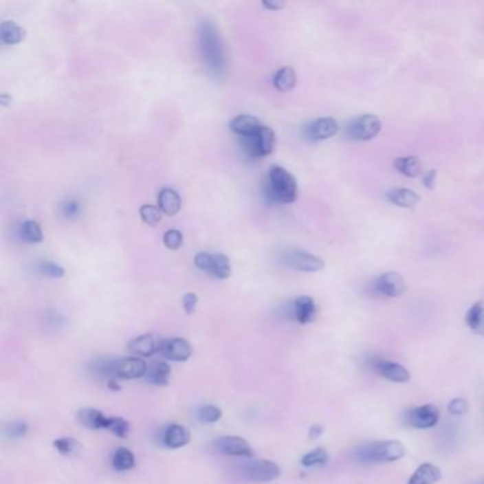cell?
I'll list each match as a JSON object with an SVG mask.
<instances>
[{
    "label": "cell",
    "instance_id": "cell-1",
    "mask_svg": "<svg viewBox=\"0 0 484 484\" xmlns=\"http://www.w3.org/2000/svg\"><path fill=\"white\" fill-rule=\"evenodd\" d=\"M197 44H199V52L206 70L216 78L225 76L226 54L223 40L213 21L205 19L197 25Z\"/></svg>",
    "mask_w": 484,
    "mask_h": 484
},
{
    "label": "cell",
    "instance_id": "cell-2",
    "mask_svg": "<svg viewBox=\"0 0 484 484\" xmlns=\"http://www.w3.org/2000/svg\"><path fill=\"white\" fill-rule=\"evenodd\" d=\"M357 460L360 463H390L398 461L405 456V446L399 440H384V442H372L357 449Z\"/></svg>",
    "mask_w": 484,
    "mask_h": 484
},
{
    "label": "cell",
    "instance_id": "cell-3",
    "mask_svg": "<svg viewBox=\"0 0 484 484\" xmlns=\"http://www.w3.org/2000/svg\"><path fill=\"white\" fill-rule=\"evenodd\" d=\"M267 193L276 202L293 204L298 195V186L294 176L281 166H272L269 170Z\"/></svg>",
    "mask_w": 484,
    "mask_h": 484
},
{
    "label": "cell",
    "instance_id": "cell-4",
    "mask_svg": "<svg viewBox=\"0 0 484 484\" xmlns=\"http://www.w3.org/2000/svg\"><path fill=\"white\" fill-rule=\"evenodd\" d=\"M195 264L197 269L208 272L209 274L220 280L229 278L232 276L230 260L222 253L201 252L195 256Z\"/></svg>",
    "mask_w": 484,
    "mask_h": 484
},
{
    "label": "cell",
    "instance_id": "cell-5",
    "mask_svg": "<svg viewBox=\"0 0 484 484\" xmlns=\"http://www.w3.org/2000/svg\"><path fill=\"white\" fill-rule=\"evenodd\" d=\"M241 473L250 481L266 483L278 478L281 470L274 461L266 459H249L246 463L241 466Z\"/></svg>",
    "mask_w": 484,
    "mask_h": 484
},
{
    "label": "cell",
    "instance_id": "cell-6",
    "mask_svg": "<svg viewBox=\"0 0 484 484\" xmlns=\"http://www.w3.org/2000/svg\"><path fill=\"white\" fill-rule=\"evenodd\" d=\"M381 128H382V124L377 116L365 114L349 122L346 128V134L351 140L369 141L380 134Z\"/></svg>",
    "mask_w": 484,
    "mask_h": 484
},
{
    "label": "cell",
    "instance_id": "cell-7",
    "mask_svg": "<svg viewBox=\"0 0 484 484\" xmlns=\"http://www.w3.org/2000/svg\"><path fill=\"white\" fill-rule=\"evenodd\" d=\"M276 145V134L274 131L266 125H263L256 134L250 137H245V148L252 157L260 158L267 157L273 152Z\"/></svg>",
    "mask_w": 484,
    "mask_h": 484
},
{
    "label": "cell",
    "instance_id": "cell-8",
    "mask_svg": "<svg viewBox=\"0 0 484 484\" xmlns=\"http://www.w3.org/2000/svg\"><path fill=\"white\" fill-rule=\"evenodd\" d=\"M440 410L432 404L413 408L405 413V424L415 429H430L437 425Z\"/></svg>",
    "mask_w": 484,
    "mask_h": 484
},
{
    "label": "cell",
    "instance_id": "cell-9",
    "mask_svg": "<svg viewBox=\"0 0 484 484\" xmlns=\"http://www.w3.org/2000/svg\"><path fill=\"white\" fill-rule=\"evenodd\" d=\"M372 290L378 296L384 297H401L406 292V284L398 273H384L372 283Z\"/></svg>",
    "mask_w": 484,
    "mask_h": 484
},
{
    "label": "cell",
    "instance_id": "cell-10",
    "mask_svg": "<svg viewBox=\"0 0 484 484\" xmlns=\"http://www.w3.org/2000/svg\"><path fill=\"white\" fill-rule=\"evenodd\" d=\"M371 368L375 371L377 373L390 382H396V384H406L410 380V373L409 371L398 364V362H392L384 358H372L369 361Z\"/></svg>",
    "mask_w": 484,
    "mask_h": 484
},
{
    "label": "cell",
    "instance_id": "cell-11",
    "mask_svg": "<svg viewBox=\"0 0 484 484\" xmlns=\"http://www.w3.org/2000/svg\"><path fill=\"white\" fill-rule=\"evenodd\" d=\"M213 446L219 453H223V454L232 456V457L253 459V456H254L252 446L246 442L243 437H239V436L219 437L217 440H214Z\"/></svg>",
    "mask_w": 484,
    "mask_h": 484
},
{
    "label": "cell",
    "instance_id": "cell-12",
    "mask_svg": "<svg viewBox=\"0 0 484 484\" xmlns=\"http://www.w3.org/2000/svg\"><path fill=\"white\" fill-rule=\"evenodd\" d=\"M284 263L294 270L314 273L324 269V260L302 250H292L284 257Z\"/></svg>",
    "mask_w": 484,
    "mask_h": 484
},
{
    "label": "cell",
    "instance_id": "cell-13",
    "mask_svg": "<svg viewBox=\"0 0 484 484\" xmlns=\"http://www.w3.org/2000/svg\"><path fill=\"white\" fill-rule=\"evenodd\" d=\"M160 352L170 361L184 362L190 358L192 346L185 338H168L160 342Z\"/></svg>",
    "mask_w": 484,
    "mask_h": 484
},
{
    "label": "cell",
    "instance_id": "cell-14",
    "mask_svg": "<svg viewBox=\"0 0 484 484\" xmlns=\"http://www.w3.org/2000/svg\"><path fill=\"white\" fill-rule=\"evenodd\" d=\"M148 372V365L138 357L120 358L116 362V378L121 380H140Z\"/></svg>",
    "mask_w": 484,
    "mask_h": 484
},
{
    "label": "cell",
    "instance_id": "cell-15",
    "mask_svg": "<svg viewBox=\"0 0 484 484\" xmlns=\"http://www.w3.org/2000/svg\"><path fill=\"white\" fill-rule=\"evenodd\" d=\"M337 132H338V122L331 117L318 118L314 122L307 125V135L316 141L333 138Z\"/></svg>",
    "mask_w": 484,
    "mask_h": 484
},
{
    "label": "cell",
    "instance_id": "cell-16",
    "mask_svg": "<svg viewBox=\"0 0 484 484\" xmlns=\"http://www.w3.org/2000/svg\"><path fill=\"white\" fill-rule=\"evenodd\" d=\"M162 440L169 449H181L190 442V432L179 424H172L164 430Z\"/></svg>",
    "mask_w": 484,
    "mask_h": 484
},
{
    "label": "cell",
    "instance_id": "cell-17",
    "mask_svg": "<svg viewBox=\"0 0 484 484\" xmlns=\"http://www.w3.org/2000/svg\"><path fill=\"white\" fill-rule=\"evenodd\" d=\"M293 316L300 324H308L314 321L317 316L316 301L308 296L297 297L293 302Z\"/></svg>",
    "mask_w": 484,
    "mask_h": 484
},
{
    "label": "cell",
    "instance_id": "cell-18",
    "mask_svg": "<svg viewBox=\"0 0 484 484\" xmlns=\"http://www.w3.org/2000/svg\"><path fill=\"white\" fill-rule=\"evenodd\" d=\"M77 419L78 422L87 428V429H93V430H100V429H107L108 426V419L101 410L94 409V408H84L81 410H78L77 413Z\"/></svg>",
    "mask_w": 484,
    "mask_h": 484
},
{
    "label": "cell",
    "instance_id": "cell-19",
    "mask_svg": "<svg viewBox=\"0 0 484 484\" xmlns=\"http://www.w3.org/2000/svg\"><path fill=\"white\" fill-rule=\"evenodd\" d=\"M386 199L399 208H415L419 204L421 197L416 192L408 188H393L386 192Z\"/></svg>",
    "mask_w": 484,
    "mask_h": 484
},
{
    "label": "cell",
    "instance_id": "cell-20",
    "mask_svg": "<svg viewBox=\"0 0 484 484\" xmlns=\"http://www.w3.org/2000/svg\"><path fill=\"white\" fill-rule=\"evenodd\" d=\"M129 351L137 357H152L157 351H160V344H157L155 338L149 334H144L131 340L128 344Z\"/></svg>",
    "mask_w": 484,
    "mask_h": 484
},
{
    "label": "cell",
    "instance_id": "cell-21",
    "mask_svg": "<svg viewBox=\"0 0 484 484\" xmlns=\"http://www.w3.org/2000/svg\"><path fill=\"white\" fill-rule=\"evenodd\" d=\"M442 478V472L432 463H424L409 477L406 484H436Z\"/></svg>",
    "mask_w": 484,
    "mask_h": 484
},
{
    "label": "cell",
    "instance_id": "cell-22",
    "mask_svg": "<svg viewBox=\"0 0 484 484\" xmlns=\"http://www.w3.org/2000/svg\"><path fill=\"white\" fill-rule=\"evenodd\" d=\"M158 206L162 213L168 216H175L181 210L182 206L181 196L175 189L164 188L158 195Z\"/></svg>",
    "mask_w": 484,
    "mask_h": 484
},
{
    "label": "cell",
    "instance_id": "cell-23",
    "mask_svg": "<svg viewBox=\"0 0 484 484\" xmlns=\"http://www.w3.org/2000/svg\"><path fill=\"white\" fill-rule=\"evenodd\" d=\"M261 126V122L253 116H237L230 121V129L243 138L256 134Z\"/></svg>",
    "mask_w": 484,
    "mask_h": 484
},
{
    "label": "cell",
    "instance_id": "cell-24",
    "mask_svg": "<svg viewBox=\"0 0 484 484\" xmlns=\"http://www.w3.org/2000/svg\"><path fill=\"white\" fill-rule=\"evenodd\" d=\"M170 375V366L164 362V361H153L151 365H148V372H146V381L153 385H166Z\"/></svg>",
    "mask_w": 484,
    "mask_h": 484
},
{
    "label": "cell",
    "instance_id": "cell-25",
    "mask_svg": "<svg viewBox=\"0 0 484 484\" xmlns=\"http://www.w3.org/2000/svg\"><path fill=\"white\" fill-rule=\"evenodd\" d=\"M465 321L473 333L478 336H484V302L483 301H477L469 308Z\"/></svg>",
    "mask_w": 484,
    "mask_h": 484
},
{
    "label": "cell",
    "instance_id": "cell-26",
    "mask_svg": "<svg viewBox=\"0 0 484 484\" xmlns=\"http://www.w3.org/2000/svg\"><path fill=\"white\" fill-rule=\"evenodd\" d=\"M273 82H274V87L277 88L278 91H281V93L290 91L292 88L296 85V82H297L296 72L292 67H289V65H284V67H281L274 74Z\"/></svg>",
    "mask_w": 484,
    "mask_h": 484
},
{
    "label": "cell",
    "instance_id": "cell-27",
    "mask_svg": "<svg viewBox=\"0 0 484 484\" xmlns=\"http://www.w3.org/2000/svg\"><path fill=\"white\" fill-rule=\"evenodd\" d=\"M0 38L5 44H17L25 38V30L14 21H3L0 26Z\"/></svg>",
    "mask_w": 484,
    "mask_h": 484
},
{
    "label": "cell",
    "instance_id": "cell-28",
    "mask_svg": "<svg viewBox=\"0 0 484 484\" xmlns=\"http://www.w3.org/2000/svg\"><path fill=\"white\" fill-rule=\"evenodd\" d=\"M393 165L408 178H416L422 172V164L416 157H401L395 161Z\"/></svg>",
    "mask_w": 484,
    "mask_h": 484
},
{
    "label": "cell",
    "instance_id": "cell-29",
    "mask_svg": "<svg viewBox=\"0 0 484 484\" xmlns=\"http://www.w3.org/2000/svg\"><path fill=\"white\" fill-rule=\"evenodd\" d=\"M113 466L120 472H126L135 466V456L126 448H118L113 456Z\"/></svg>",
    "mask_w": 484,
    "mask_h": 484
},
{
    "label": "cell",
    "instance_id": "cell-30",
    "mask_svg": "<svg viewBox=\"0 0 484 484\" xmlns=\"http://www.w3.org/2000/svg\"><path fill=\"white\" fill-rule=\"evenodd\" d=\"M20 236L28 243H41L43 241L41 228L34 220H26V222L21 223Z\"/></svg>",
    "mask_w": 484,
    "mask_h": 484
},
{
    "label": "cell",
    "instance_id": "cell-31",
    "mask_svg": "<svg viewBox=\"0 0 484 484\" xmlns=\"http://www.w3.org/2000/svg\"><path fill=\"white\" fill-rule=\"evenodd\" d=\"M53 445L58 453H61L63 456H69V457L78 454L81 450V445L73 437L57 439V440H54Z\"/></svg>",
    "mask_w": 484,
    "mask_h": 484
},
{
    "label": "cell",
    "instance_id": "cell-32",
    "mask_svg": "<svg viewBox=\"0 0 484 484\" xmlns=\"http://www.w3.org/2000/svg\"><path fill=\"white\" fill-rule=\"evenodd\" d=\"M329 460V454L325 449L318 448L310 453H307L301 457V465L304 468H314V466H322L327 465Z\"/></svg>",
    "mask_w": 484,
    "mask_h": 484
},
{
    "label": "cell",
    "instance_id": "cell-33",
    "mask_svg": "<svg viewBox=\"0 0 484 484\" xmlns=\"http://www.w3.org/2000/svg\"><path fill=\"white\" fill-rule=\"evenodd\" d=\"M140 216L145 223H148L151 226L158 225L162 219V213H161L160 208L152 206V205H142L140 208Z\"/></svg>",
    "mask_w": 484,
    "mask_h": 484
},
{
    "label": "cell",
    "instance_id": "cell-34",
    "mask_svg": "<svg viewBox=\"0 0 484 484\" xmlns=\"http://www.w3.org/2000/svg\"><path fill=\"white\" fill-rule=\"evenodd\" d=\"M107 429L116 436L124 439L129 433V422L122 419V417H109Z\"/></svg>",
    "mask_w": 484,
    "mask_h": 484
},
{
    "label": "cell",
    "instance_id": "cell-35",
    "mask_svg": "<svg viewBox=\"0 0 484 484\" xmlns=\"http://www.w3.org/2000/svg\"><path fill=\"white\" fill-rule=\"evenodd\" d=\"M199 415V419L205 424H216L222 419V410H220L214 405H205L197 412Z\"/></svg>",
    "mask_w": 484,
    "mask_h": 484
},
{
    "label": "cell",
    "instance_id": "cell-36",
    "mask_svg": "<svg viewBox=\"0 0 484 484\" xmlns=\"http://www.w3.org/2000/svg\"><path fill=\"white\" fill-rule=\"evenodd\" d=\"M164 245L169 250H178L184 245V234L176 229L166 230L164 234Z\"/></svg>",
    "mask_w": 484,
    "mask_h": 484
},
{
    "label": "cell",
    "instance_id": "cell-37",
    "mask_svg": "<svg viewBox=\"0 0 484 484\" xmlns=\"http://www.w3.org/2000/svg\"><path fill=\"white\" fill-rule=\"evenodd\" d=\"M38 272L44 276H49V277H53V278H60L65 274L64 269L61 266H58V264L53 263V261H43L40 263V266H38Z\"/></svg>",
    "mask_w": 484,
    "mask_h": 484
},
{
    "label": "cell",
    "instance_id": "cell-38",
    "mask_svg": "<svg viewBox=\"0 0 484 484\" xmlns=\"http://www.w3.org/2000/svg\"><path fill=\"white\" fill-rule=\"evenodd\" d=\"M29 430V426L26 422H14L6 428V434L12 439H20L25 437Z\"/></svg>",
    "mask_w": 484,
    "mask_h": 484
},
{
    "label": "cell",
    "instance_id": "cell-39",
    "mask_svg": "<svg viewBox=\"0 0 484 484\" xmlns=\"http://www.w3.org/2000/svg\"><path fill=\"white\" fill-rule=\"evenodd\" d=\"M448 409H449V412H450L452 415H465V413L468 412V409H469V404H468V401L463 399V398H454V399L449 404Z\"/></svg>",
    "mask_w": 484,
    "mask_h": 484
},
{
    "label": "cell",
    "instance_id": "cell-40",
    "mask_svg": "<svg viewBox=\"0 0 484 484\" xmlns=\"http://www.w3.org/2000/svg\"><path fill=\"white\" fill-rule=\"evenodd\" d=\"M197 301H199V298H197V296H196L195 293H188V294H185V297H184V300H182V304H184V308H185V311H186L188 314H193V313H195Z\"/></svg>",
    "mask_w": 484,
    "mask_h": 484
},
{
    "label": "cell",
    "instance_id": "cell-41",
    "mask_svg": "<svg viewBox=\"0 0 484 484\" xmlns=\"http://www.w3.org/2000/svg\"><path fill=\"white\" fill-rule=\"evenodd\" d=\"M78 209H80V206L74 201H69L67 204H64V206H63V210H64L65 216H76L78 213Z\"/></svg>",
    "mask_w": 484,
    "mask_h": 484
},
{
    "label": "cell",
    "instance_id": "cell-42",
    "mask_svg": "<svg viewBox=\"0 0 484 484\" xmlns=\"http://www.w3.org/2000/svg\"><path fill=\"white\" fill-rule=\"evenodd\" d=\"M434 181H436V170H430V172H428L426 173V176H425V186H428V188H433L434 186Z\"/></svg>",
    "mask_w": 484,
    "mask_h": 484
},
{
    "label": "cell",
    "instance_id": "cell-43",
    "mask_svg": "<svg viewBox=\"0 0 484 484\" xmlns=\"http://www.w3.org/2000/svg\"><path fill=\"white\" fill-rule=\"evenodd\" d=\"M322 432H324V429H322L321 425H313L310 428V432H308V434H310L311 439H317V437H320L322 434Z\"/></svg>",
    "mask_w": 484,
    "mask_h": 484
},
{
    "label": "cell",
    "instance_id": "cell-44",
    "mask_svg": "<svg viewBox=\"0 0 484 484\" xmlns=\"http://www.w3.org/2000/svg\"><path fill=\"white\" fill-rule=\"evenodd\" d=\"M263 6L267 8L269 10H277L284 8V2H263Z\"/></svg>",
    "mask_w": 484,
    "mask_h": 484
},
{
    "label": "cell",
    "instance_id": "cell-45",
    "mask_svg": "<svg viewBox=\"0 0 484 484\" xmlns=\"http://www.w3.org/2000/svg\"><path fill=\"white\" fill-rule=\"evenodd\" d=\"M108 388H109V389H111V390H114V392H118V390L121 389V386L118 385V381H117L116 378H114V380L111 378V380H109V381H108Z\"/></svg>",
    "mask_w": 484,
    "mask_h": 484
},
{
    "label": "cell",
    "instance_id": "cell-46",
    "mask_svg": "<svg viewBox=\"0 0 484 484\" xmlns=\"http://www.w3.org/2000/svg\"><path fill=\"white\" fill-rule=\"evenodd\" d=\"M0 102H2V105H8L9 102H12V97H9L8 94H2L0 96Z\"/></svg>",
    "mask_w": 484,
    "mask_h": 484
},
{
    "label": "cell",
    "instance_id": "cell-47",
    "mask_svg": "<svg viewBox=\"0 0 484 484\" xmlns=\"http://www.w3.org/2000/svg\"><path fill=\"white\" fill-rule=\"evenodd\" d=\"M481 484H484V481H483V483H481Z\"/></svg>",
    "mask_w": 484,
    "mask_h": 484
}]
</instances>
